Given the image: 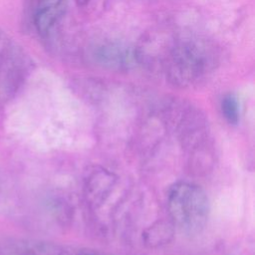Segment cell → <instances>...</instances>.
<instances>
[{
	"label": "cell",
	"mask_w": 255,
	"mask_h": 255,
	"mask_svg": "<svg viewBox=\"0 0 255 255\" xmlns=\"http://www.w3.org/2000/svg\"><path fill=\"white\" fill-rule=\"evenodd\" d=\"M214 64V53L207 43L198 39H185L176 43L170 51L166 75L173 85L185 88L203 79Z\"/></svg>",
	"instance_id": "cell-1"
},
{
	"label": "cell",
	"mask_w": 255,
	"mask_h": 255,
	"mask_svg": "<svg viewBox=\"0 0 255 255\" xmlns=\"http://www.w3.org/2000/svg\"><path fill=\"white\" fill-rule=\"evenodd\" d=\"M167 209L174 227L186 234H195L208 220L209 201L200 186L181 181L169 189Z\"/></svg>",
	"instance_id": "cell-2"
},
{
	"label": "cell",
	"mask_w": 255,
	"mask_h": 255,
	"mask_svg": "<svg viewBox=\"0 0 255 255\" xmlns=\"http://www.w3.org/2000/svg\"><path fill=\"white\" fill-rule=\"evenodd\" d=\"M95 62L103 68L122 71L135 64V54L127 46L118 43H103L93 52Z\"/></svg>",
	"instance_id": "cell-3"
},
{
	"label": "cell",
	"mask_w": 255,
	"mask_h": 255,
	"mask_svg": "<svg viewBox=\"0 0 255 255\" xmlns=\"http://www.w3.org/2000/svg\"><path fill=\"white\" fill-rule=\"evenodd\" d=\"M25 60L18 53L8 55L0 69V98L5 100L13 96L21 84L25 73Z\"/></svg>",
	"instance_id": "cell-4"
},
{
	"label": "cell",
	"mask_w": 255,
	"mask_h": 255,
	"mask_svg": "<svg viewBox=\"0 0 255 255\" xmlns=\"http://www.w3.org/2000/svg\"><path fill=\"white\" fill-rule=\"evenodd\" d=\"M115 182L116 176L109 170L104 168L94 170L88 176L85 184V194L90 204H101L111 192Z\"/></svg>",
	"instance_id": "cell-5"
},
{
	"label": "cell",
	"mask_w": 255,
	"mask_h": 255,
	"mask_svg": "<svg viewBox=\"0 0 255 255\" xmlns=\"http://www.w3.org/2000/svg\"><path fill=\"white\" fill-rule=\"evenodd\" d=\"M65 0H41L35 16L34 23L41 36H47L57 20L63 14Z\"/></svg>",
	"instance_id": "cell-6"
},
{
	"label": "cell",
	"mask_w": 255,
	"mask_h": 255,
	"mask_svg": "<svg viewBox=\"0 0 255 255\" xmlns=\"http://www.w3.org/2000/svg\"><path fill=\"white\" fill-rule=\"evenodd\" d=\"M174 235V225L171 221L159 220L142 232V241L149 248H156L167 244Z\"/></svg>",
	"instance_id": "cell-7"
},
{
	"label": "cell",
	"mask_w": 255,
	"mask_h": 255,
	"mask_svg": "<svg viewBox=\"0 0 255 255\" xmlns=\"http://www.w3.org/2000/svg\"><path fill=\"white\" fill-rule=\"evenodd\" d=\"M220 108L221 113L228 124L236 125L238 123L240 114L239 103L233 94H227L222 98Z\"/></svg>",
	"instance_id": "cell-8"
},
{
	"label": "cell",
	"mask_w": 255,
	"mask_h": 255,
	"mask_svg": "<svg viewBox=\"0 0 255 255\" xmlns=\"http://www.w3.org/2000/svg\"><path fill=\"white\" fill-rule=\"evenodd\" d=\"M13 255H44V253L41 250L22 248L20 250H16V252Z\"/></svg>",
	"instance_id": "cell-9"
},
{
	"label": "cell",
	"mask_w": 255,
	"mask_h": 255,
	"mask_svg": "<svg viewBox=\"0 0 255 255\" xmlns=\"http://www.w3.org/2000/svg\"><path fill=\"white\" fill-rule=\"evenodd\" d=\"M78 255H97V254H95L93 252H90V251H82Z\"/></svg>",
	"instance_id": "cell-10"
},
{
	"label": "cell",
	"mask_w": 255,
	"mask_h": 255,
	"mask_svg": "<svg viewBox=\"0 0 255 255\" xmlns=\"http://www.w3.org/2000/svg\"><path fill=\"white\" fill-rule=\"evenodd\" d=\"M79 5H85L89 0H76Z\"/></svg>",
	"instance_id": "cell-11"
}]
</instances>
